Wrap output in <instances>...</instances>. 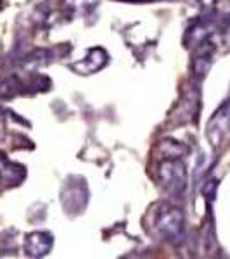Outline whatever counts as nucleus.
<instances>
[{
    "label": "nucleus",
    "mask_w": 230,
    "mask_h": 259,
    "mask_svg": "<svg viewBox=\"0 0 230 259\" xmlns=\"http://www.w3.org/2000/svg\"><path fill=\"white\" fill-rule=\"evenodd\" d=\"M87 199H89V192H87L85 180L78 178V183H66L64 190H62V206L66 212H80L85 209Z\"/></svg>",
    "instance_id": "5"
},
{
    "label": "nucleus",
    "mask_w": 230,
    "mask_h": 259,
    "mask_svg": "<svg viewBox=\"0 0 230 259\" xmlns=\"http://www.w3.org/2000/svg\"><path fill=\"white\" fill-rule=\"evenodd\" d=\"M62 7L69 14L92 16V12L99 7V0H62Z\"/></svg>",
    "instance_id": "9"
},
{
    "label": "nucleus",
    "mask_w": 230,
    "mask_h": 259,
    "mask_svg": "<svg viewBox=\"0 0 230 259\" xmlns=\"http://www.w3.org/2000/svg\"><path fill=\"white\" fill-rule=\"evenodd\" d=\"M125 2H145V0H125Z\"/></svg>",
    "instance_id": "13"
},
{
    "label": "nucleus",
    "mask_w": 230,
    "mask_h": 259,
    "mask_svg": "<svg viewBox=\"0 0 230 259\" xmlns=\"http://www.w3.org/2000/svg\"><path fill=\"white\" fill-rule=\"evenodd\" d=\"M156 228L163 240L171 245H180L185 242V216L180 207L163 204L156 216Z\"/></svg>",
    "instance_id": "1"
},
{
    "label": "nucleus",
    "mask_w": 230,
    "mask_h": 259,
    "mask_svg": "<svg viewBox=\"0 0 230 259\" xmlns=\"http://www.w3.org/2000/svg\"><path fill=\"white\" fill-rule=\"evenodd\" d=\"M206 137L215 150L221 147L227 137L230 139V99L221 104L220 109L211 116L206 128Z\"/></svg>",
    "instance_id": "3"
},
{
    "label": "nucleus",
    "mask_w": 230,
    "mask_h": 259,
    "mask_svg": "<svg viewBox=\"0 0 230 259\" xmlns=\"http://www.w3.org/2000/svg\"><path fill=\"white\" fill-rule=\"evenodd\" d=\"M158 178L165 192L173 197H183L189 185V175L180 157H165L158 166Z\"/></svg>",
    "instance_id": "2"
},
{
    "label": "nucleus",
    "mask_w": 230,
    "mask_h": 259,
    "mask_svg": "<svg viewBox=\"0 0 230 259\" xmlns=\"http://www.w3.org/2000/svg\"><path fill=\"white\" fill-rule=\"evenodd\" d=\"M7 114H9V111H6V109H2V107H0V121H4V118H6Z\"/></svg>",
    "instance_id": "12"
},
{
    "label": "nucleus",
    "mask_w": 230,
    "mask_h": 259,
    "mask_svg": "<svg viewBox=\"0 0 230 259\" xmlns=\"http://www.w3.org/2000/svg\"><path fill=\"white\" fill-rule=\"evenodd\" d=\"M54 59V52L49 49H36L31 54H28L23 61H21V68L24 69H39L42 66L50 64V61Z\"/></svg>",
    "instance_id": "8"
},
{
    "label": "nucleus",
    "mask_w": 230,
    "mask_h": 259,
    "mask_svg": "<svg viewBox=\"0 0 230 259\" xmlns=\"http://www.w3.org/2000/svg\"><path fill=\"white\" fill-rule=\"evenodd\" d=\"M107 62H109V54L102 47H94L87 52V56L83 59L71 62L69 68L78 74H94L102 69Z\"/></svg>",
    "instance_id": "4"
},
{
    "label": "nucleus",
    "mask_w": 230,
    "mask_h": 259,
    "mask_svg": "<svg viewBox=\"0 0 230 259\" xmlns=\"http://www.w3.org/2000/svg\"><path fill=\"white\" fill-rule=\"evenodd\" d=\"M160 147L163 149L165 157H182L187 154V147L177 140H163Z\"/></svg>",
    "instance_id": "11"
},
{
    "label": "nucleus",
    "mask_w": 230,
    "mask_h": 259,
    "mask_svg": "<svg viewBox=\"0 0 230 259\" xmlns=\"http://www.w3.org/2000/svg\"><path fill=\"white\" fill-rule=\"evenodd\" d=\"M26 178V168L7 159L4 152H0V182L7 187H16Z\"/></svg>",
    "instance_id": "7"
},
{
    "label": "nucleus",
    "mask_w": 230,
    "mask_h": 259,
    "mask_svg": "<svg viewBox=\"0 0 230 259\" xmlns=\"http://www.w3.org/2000/svg\"><path fill=\"white\" fill-rule=\"evenodd\" d=\"M54 245V237L49 232H31L24 237V254L30 257H44Z\"/></svg>",
    "instance_id": "6"
},
{
    "label": "nucleus",
    "mask_w": 230,
    "mask_h": 259,
    "mask_svg": "<svg viewBox=\"0 0 230 259\" xmlns=\"http://www.w3.org/2000/svg\"><path fill=\"white\" fill-rule=\"evenodd\" d=\"M26 92V87L21 81L19 76L12 74V76H7L0 81V99H12L19 94H24Z\"/></svg>",
    "instance_id": "10"
}]
</instances>
